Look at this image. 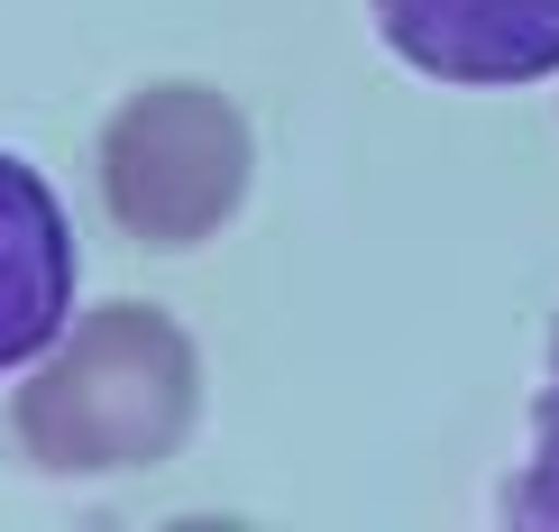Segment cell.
<instances>
[{"mask_svg": "<svg viewBox=\"0 0 559 532\" xmlns=\"http://www.w3.org/2000/svg\"><path fill=\"white\" fill-rule=\"evenodd\" d=\"M193 404H202L193 340H183L156 304H102L37 358L28 386H19V450H28L46 477L156 469V459L183 450Z\"/></svg>", "mask_w": 559, "mask_h": 532, "instance_id": "6da1fadb", "label": "cell"}, {"mask_svg": "<svg viewBox=\"0 0 559 532\" xmlns=\"http://www.w3.org/2000/svg\"><path fill=\"white\" fill-rule=\"evenodd\" d=\"M248 193V120L212 83H147L102 129V202L129 239L193 248Z\"/></svg>", "mask_w": 559, "mask_h": 532, "instance_id": "7a4b0ae2", "label": "cell"}, {"mask_svg": "<svg viewBox=\"0 0 559 532\" xmlns=\"http://www.w3.org/2000/svg\"><path fill=\"white\" fill-rule=\"evenodd\" d=\"M377 28L431 83L559 74V0H377Z\"/></svg>", "mask_w": 559, "mask_h": 532, "instance_id": "3957f363", "label": "cell"}, {"mask_svg": "<svg viewBox=\"0 0 559 532\" xmlns=\"http://www.w3.org/2000/svg\"><path fill=\"white\" fill-rule=\"evenodd\" d=\"M74 312V229L37 166L0 156V367H28Z\"/></svg>", "mask_w": 559, "mask_h": 532, "instance_id": "277c9868", "label": "cell"}, {"mask_svg": "<svg viewBox=\"0 0 559 532\" xmlns=\"http://www.w3.org/2000/svg\"><path fill=\"white\" fill-rule=\"evenodd\" d=\"M504 523L559 532V331H550V367H542V404H532V459L504 487Z\"/></svg>", "mask_w": 559, "mask_h": 532, "instance_id": "5b68a950", "label": "cell"}]
</instances>
